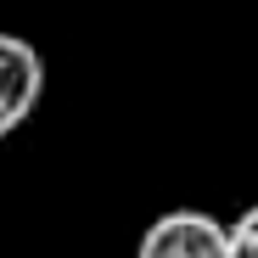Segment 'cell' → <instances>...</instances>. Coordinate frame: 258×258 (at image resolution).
Segmentation results:
<instances>
[{
    "instance_id": "obj_1",
    "label": "cell",
    "mask_w": 258,
    "mask_h": 258,
    "mask_svg": "<svg viewBox=\"0 0 258 258\" xmlns=\"http://www.w3.org/2000/svg\"><path fill=\"white\" fill-rule=\"evenodd\" d=\"M135 258H230L225 219H213L202 208H168L146 225Z\"/></svg>"
},
{
    "instance_id": "obj_2",
    "label": "cell",
    "mask_w": 258,
    "mask_h": 258,
    "mask_svg": "<svg viewBox=\"0 0 258 258\" xmlns=\"http://www.w3.org/2000/svg\"><path fill=\"white\" fill-rule=\"evenodd\" d=\"M39 96H45V62H39V51L17 34H0V141L17 123H28Z\"/></svg>"
},
{
    "instance_id": "obj_3",
    "label": "cell",
    "mask_w": 258,
    "mask_h": 258,
    "mask_svg": "<svg viewBox=\"0 0 258 258\" xmlns=\"http://www.w3.org/2000/svg\"><path fill=\"white\" fill-rule=\"evenodd\" d=\"M225 241H230V258H258V202L225 225Z\"/></svg>"
}]
</instances>
